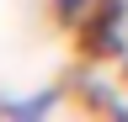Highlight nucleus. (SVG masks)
Returning a JSON list of instances; mask_svg holds the SVG:
<instances>
[{
    "mask_svg": "<svg viewBox=\"0 0 128 122\" xmlns=\"http://www.w3.org/2000/svg\"><path fill=\"white\" fill-rule=\"evenodd\" d=\"M96 5H102V0H54V11H59L64 21H80V16H91Z\"/></svg>",
    "mask_w": 128,
    "mask_h": 122,
    "instance_id": "1",
    "label": "nucleus"
},
{
    "mask_svg": "<svg viewBox=\"0 0 128 122\" xmlns=\"http://www.w3.org/2000/svg\"><path fill=\"white\" fill-rule=\"evenodd\" d=\"M48 106H54V96H32V101H11L6 112H11V117H43Z\"/></svg>",
    "mask_w": 128,
    "mask_h": 122,
    "instance_id": "2",
    "label": "nucleus"
}]
</instances>
